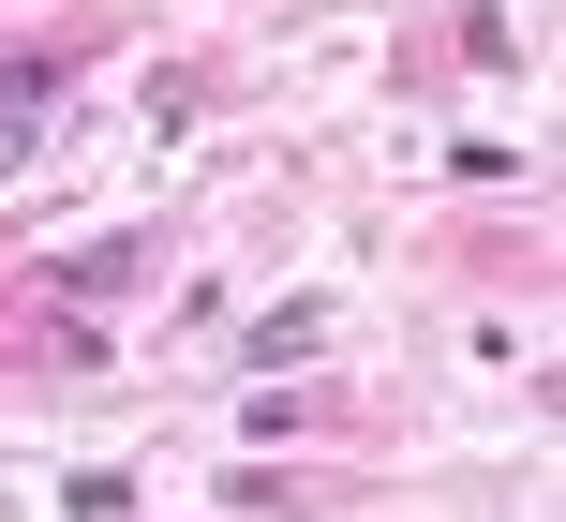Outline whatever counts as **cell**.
<instances>
[{"mask_svg": "<svg viewBox=\"0 0 566 522\" xmlns=\"http://www.w3.org/2000/svg\"><path fill=\"white\" fill-rule=\"evenodd\" d=\"M313 344H328V314H313V299H298V314H254V374H283V358H313Z\"/></svg>", "mask_w": 566, "mask_h": 522, "instance_id": "6da1fadb", "label": "cell"}, {"mask_svg": "<svg viewBox=\"0 0 566 522\" xmlns=\"http://www.w3.org/2000/svg\"><path fill=\"white\" fill-rule=\"evenodd\" d=\"M30 149H45V119H30V105H0V179H15Z\"/></svg>", "mask_w": 566, "mask_h": 522, "instance_id": "7a4b0ae2", "label": "cell"}]
</instances>
